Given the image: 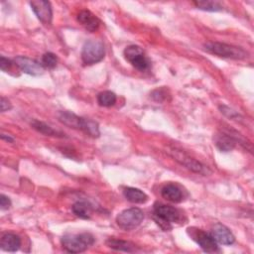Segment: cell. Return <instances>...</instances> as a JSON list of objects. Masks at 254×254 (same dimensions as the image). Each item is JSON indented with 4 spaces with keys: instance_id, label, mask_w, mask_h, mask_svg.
<instances>
[{
    "instance_id": "10",
    "label": "cell",
    "mask_w": 254,
    "mask_h": 254,
    "mask_svg": "<svg viewBox=\"0 0 254 254\" xmlns=\"http://www.w3.org/2000/svg\"><path fill=\"white\" fill-rule=\"evenodd\" d=\"M30 6L37 18L45 25H50L53 19V10L51 3L45 0H34L30 2Z\"/></svg>"
},
{
    "instance_id": "27",
    "label": "cell",
    "mask_w": 254,
    "mask_h": 254,
    "mask_svg": "<svg viewBox=\"0 0 254 254\" xmlns=\"http://www.w3.org/2000/svg\"><path fill=\"white\" fill-rule=\"evenodd\" d=\"M11 206V200L8 196H6L5 194H1L0 195V208L2 210L8 209Z\"/></svg>"
},
{
    "instance_id": "14",
    "label": "cell",
    "mask_w": 254,
    "mask_h": 254,
    "mask_svg": "<svg viewBox=\"0 0 254 254\" xmlns=\"http://www.w3.org/2000/svg\"><path fill=\"white\" fill-rule=\"evenodd\" d=\"M77 21L88 32H95L100 25L99 19L89 10H81L77 14Z\"/></svg>"
},
{
    "instance_id": "21",
    "label": "cell",
    "mask_w": 254,
    "mask_h": 254,
    "mask_svg": "<svg viewBox=\"0 0 254 254\" xmlns=\"http://www.w3.org/2000/svg\"><path fill=\"white\" fill-rule=\"evenodd\" d=\"M97 102L100 106L110 107L116 102V94L110 90H104L97 95Z\"/></svg>"
},
{
    "instance_id": "23",
    "label": "cell",
    "mask_w": 254,
    "mask_h": 254,
    "mask_svg": "<svg viewBox=\"0 0 254 254\" xmlns=\"http://www.w3.org/2000/svg\"><path fill=\"white\" fill-rule=\"evenodd\" d=\"M58 64V58L53 53H46L42 57V65L47 68H54Z\"/></svg>"
},
{
    "instance_id": "15",
    "label": "cell",
    "mask_w": 254,
    "mask_h": 254,
    "mask_svg": "<svg viewBox=\"0 0 254 254\" xmlns=\"http://www.w3.org/2000/svg\"><path fill=\"white\" fill-rule=\"evenodd\" d=\"M1 249L7 252H16L21 246V239L13 233H6L2 236L0 242Z\"/></svg>"
},
{
    "instance_id": "8",
    "label": "cell",
    "mask_w": 254,
    "mask_h": 254,
    "mask_svg": "<svg viewBox=\"0 0 254 254\" xmlns=\"http://www.w3.org/2000/svg\"><path fill=\"white\" fill-rule=\"evenodd\" d=\"M123 54L125 60L128 61L136 69L140 71H145L149 68L150 63L145 57L143 50L139 46H128L125 48Z\"/></svg>"
},
{
    "instance_id": "6",
    "label": "cell",
    "mask_w": 254,
    "mask_h": 254,
    "mask_svg": "<svg viewBox=\"0 0 254 254\" xmlns=\"http://www.w3.org/2000/svg\"><path fill=\"white\" fill-rule=\"evenodd\" d=\"M143 219V211L138 207H131L124 209L116 216V223L123 230H132L138 227Z\"/></svg>"
},
{
    "instance_id": "24",
    "label": "cell",
    "mask_w": 254,
    "mask_h": 254,
    "mask_svg": "<svg viewBox=\"0 0 254 254\" xmlns=\"http://www.w3.org/2000/svg\"><path fill=\"white\" fill-rule=\"evenodd\" d=\"M219 110L221 111V113H223L225 116H227L228 118L232 119V120H239L238 118H241V116L238 114V112H236L235 110L229 108L226 105H220L219 106Z\"/></svg>"
},
{
    "instance_id": "18",
    "label": "cell",
    "mask_w": 254,
    "mask_h": 254,
    "mask_svg": "<svg viewBox=\"0 0 254 254\" xmlns=\"http://www.w3.org/2000/svg\"><path fill=\"white\" fill-rule=\"evenodd\" d=\"M123 194L127 200L133 203H145L148 200V195L143 190L136 188H125Z\"/></svg>"
},
{
    "instance_id": "17",
    "label": "cell",
    "mask_w": 254,
    "mask_h": 254,
    "mask_svg": "<svg viewBox=\"0 0 254 254\" xmlns=\"http://www.w3.org/2000/svg\"><path fill=\"white\" fill-rule=\"evenodd\" d=\"M72 212L83 219H88L90 218L92 211H93V205L86 200H78L73 203L71 206Z\"/></svg>"
},
{
    "instance_id": "12",
    "label": "cell",
    "mask_w": 254,
    "mask_h": 254,
    "mask_svg": "<svg viewBox=\"0 0 254 254\" xmlns=\"http://www.w3.org/2000/svg\"><path fill=\"white\" fill-rule=\"evenodd\" d=\"M210 235L216 241V243L222 245H231L235 241V237L231 233V231L226 226L220 223H216L212 226Z\"/></svg>"
},
{
    "instance_id": "25",
    "label": "cell",
    "mask_w": 254,
    "mask_h": 254,
    "mask_svg": "<svg viewBox=\"0 0 254 254\" xmlns=\"http://www.w3.org/2000/svg\"><path fill=\"white\" fill-rule=\"evenodd\" d=\"M14 64H15L14 61L12 62L11 60H9V59H7V58L1 56V58H0V68H1L2 71H5V72L10 71V70L12 69V67H13Z\"/></svg>"
},
{
    "instance_id": "11",
    "label": "cell",
    "mask_w": 254,
    "mask_h": 254,
    "mask_svg": "<svg viewBox=\"0 0 254 254\" xmlns=\"http://www.w3.org/2000/svg\"><path fill=\"white\" fill-rule=\"evenodd\" d=\"M14 63L20 70L28 74L41 75L44 72V66L42 65V64L38 63L33 59L19 56L14 59Z\"/></svg>"
},
{
    "instance_id": "20",
    "label": "cell",
    "mask_w": 254,
    "mask_h": 254,
    "mask_svg": "<svg viewBox=\"0 0 254 254\" xmlns=\"http://www.w3.org/2000/svg\"><path fill=\"white\" fill-rule=\"evenodd\" d=\"M106 245L114 250L117 251H124V252H133L135 251L136 247L133 243L121 239L116 238H109L106 240Z\"/></svg>"
},
{
    "instance_id": "1",
    "label": "cell",
    "mask_w": 254,
    "mask_h": 254,
    "mask_svg": "<svg viewBox=\"0 0 254 254\" xmlns=\"http://www.w3.org/2000/svg\"><path fill=\"white\" fill-rule=\"evenodd\" d=\"M203 47L204 50L209 54L232 60H244L245 58H247L248 55L247 52H245L240 47L219 42H208L205 43Z\"/></svg>"
},
{
    "instance_id": "5",
    "label": "cell",
    "mask_w": 254,
    "mask_h": 254,
    "mask_svg": "<svg viewBox=\"0 0 254 254\" xmlns=\"http://www.w3.org/2000/svg\"><path fill=\"white\" fill-rule=\"evenodd\" d=\"M105 55L104 45L98 40H89L84 43L81 50V60L86 65H91L103 60Z\"/></svg>"
},
{
    "instance_id": "9",
    "label": "cell",
    "mask_w": 254,
    "mask_h": 254,
    "mask_svg": "<svg viewBox=\"0 0 254 254\" xmlns=\"http://www.w3.org/2000/svg\"><path fill=\"white\" fill-rule=\"evenodd\" d=\"M190 229V235L192 237V239L199 245V247L204 251L208 253H213L218 251V246L216 241L212 238V236L206 232H204L201 229H195V228H189Z\"/></svg>"
},
{
    "instance_id": "19",
    "label": "cell",
    "mask_w": 254,
    "mask_h": 254,
    "mask_svg": "<svg viewBox=\"0 0 254 254\" xmlns=\"http://www.w3.org/2000/svg\"><path fill=\"white\" fill-rule=\"evenodd\" d=\"M31 126L38 132L46 135V136H54V137H64V134L58 131V130H55L53 127H51L50 125H48L47 123L45 122H42V121H39V120H36L34 119L32 122H31Z\"/></svg>"
},
{
    "instance_id": "26",
    "label": "cell",
    "mask_w": 254,
    "mask_h": 254,
    "mask_svg": "<svg viewBox=\"0 0 254 254\" xmlns=\"http://www.w3.org/2000/svg\"><path fill=\"white\" fill-rule=\"evenodd\" d=\"M167 91L163 88H160V89H156L152 92V97L156 100V101H159V102H162L163 100H165L167 98Z\"/></svg>"
},
{
    "instance_id": "29",
    "label": "cell",
    "mask_w": 254,
    "mask_h": 254,
    "mask_svg": "<svg viewBox=\"0 0 254 254\" xmlns=\"http://www.w3.org/2000/svg\"><path fill=\"white\" fill-rule=\"evenodd\" d=\"M1 138H2L3 140L8 141V142H13V141H14V139H13L12 137H10L9 135H8V136H6V134H2V135H1Z\"/></svg>"
},
{
    "instance_id": "3",
    "label": "cell",
    "mask_w": 254,
    "mask_h": 254,
    "mask_svg": "<svg viewBox=\"0 0 254 254\" xmlns=\"http://www.w3.org/2000/svg\"><path fill=\"white\" fill-rule=\"evenodd\" d=\"M154 215L157 223L165 230L171 229V223L178 222L181 218V213L177 208L160 202L154 204Z\"/></svg>"
},
{
    "instance_id": "4",
    "label": "cell",
    "mask_w": 254,
    "mask_h": 254,
    "mask_svg": "<svg viewBox=\"0 0 254 254\" xmlns=\"http://www.w3.org/2000/svg\"><path fill=\"white\" fill-rule=\"evenodd\" d=\"M168 153L179 164H181L182 166H184L185 168H187L188 170H190L193 173H196V174H199L202 176H206V175L210 174V170L205 165H203L202 163L190 157L188 154H186L182 150H179L176 148H171V149H169Z\"/></svg>"
},
{
    "instance_id": "16",
    "label": "cell",
    "mask_w": 254,
    "mask_h": 254,
    "mask_svg": "<svg viewBox=\"0 0 254 254\" xmlns=\"http://www.w3.org/2000/svg\"><path fill=\"white\" fill-rule=\"evenodd\" d=\"M161 194L164 198L172 202H181L183 200V192L179 187L173 184L165 185L161 190Z\"/></svg>"
},
{
    "instance_id": "7",
    "label": "cell",
    "mask_w": 254,
    "mask_h": 254,
    "mask_svg": "<svg viewBox=\"0 0 254 254\" xmlns=\"http://www.w3.org/2000/svg\"><path fill=\"white\" fill-rule=\"evenodd\" d=\"M237 143H240L246 149L251 150V148L247 146V145L251 146L249 144V142L245 141L243 139V137L241 135L237 134V133L235 135H233L232 133L222 132V133H219V134L215 135V138H214L215 146L217 147V149H219L222 152H229V151L233 150Z\"/></svg>"
},
{
    "instance_id": "22",
    "label": "cell",
    "mask_w": 254,
    "mask_h": 254,
    "mask_svg": "<svg viewBox=\"0 0 254 254\" xmlns=\"http://www.w3.org/2000/svg\"><path fill=\"white\" fill-rule=\"evenodd\" d=\"M193 4L196 8L204 11H210V12H216L222 10V5L217 1H194Z\"/></svg>"
},
{
    "instance_id": "28",
    "label": "cell",
    "mask_w": 254,
    "mask_h": 254,
    "mask_svg": "<svg viewBox=\"0 0 254 254\" xmlns=\"http://www.w3.org/2000/svg\"><path fill=\"white\" fill-rule=\"evenodd\" d=\"M0 108H1L2 112H5V111H8L12 108V104L10 103V101L7 98L2 96L1 101H0Z\"/></svg>"
},
{
    "instance_id": "2",
    "label": "cell",
    "mask_w": 254,
    "mask_h": 254,
    "mask_svg": "<svg viewBox=\"0 0 254 254\" xmlns=\"http://www.w3.org/2000/svg\"><path fill=\"white\" fill-rule=\"evenodd\" d=\"M63 247L69 253H79L85 251L94 243L92 234L84 232L79 234H65L62 237Z\"/></svg>"
},
{
    "instance_id": "13",
    "label": "cell",
    "mask_w": 254,
    "mask_h": 254,
    "mask_svg": "<svg viewBox=\"0 0 254 254\" xmlns=\"http://www.w3.org/2000/svg\"><path fill=\"white\" fill-rule=\"evenodd\" d=\"M58 118L60 122H62L64 125L73 128V129H79L82 131L84 120L85 118L79 117L76 114L69 112V111H60L58 113Z\"/></svg>"
}]
</instances>
